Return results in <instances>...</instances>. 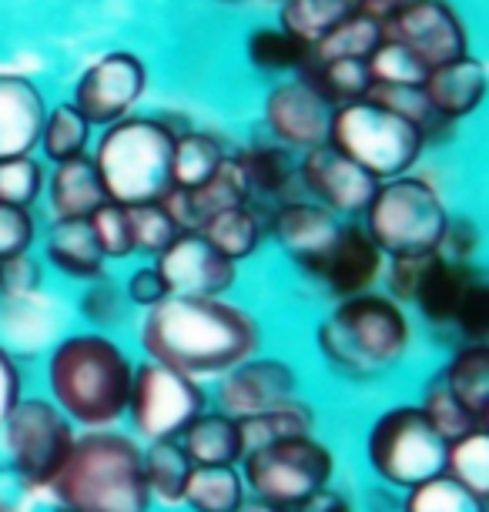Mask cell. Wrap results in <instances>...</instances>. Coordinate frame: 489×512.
I'll use <instances>...</instances> for the list:
<instances>
[{
  "label": "cell",
  "mask_w": 489,
  "mask_h": 512,
  "mask_svg": "<svg viewBox=\"0 0 489 512\" xmlns=\"http://www.w3.org/2000/svg\"><path fill=\"white\" fill-rule=\"evenodd\" d=\"M379 21H372L362 11H352L342 24H335L319 44L312 47V61H369V54L382 44Z\"/></svg>",
  "instance_id": "36"
},
{
  "label": "cell",
  "mask_w": 489,
  "mask_h": 512,
  "mask_svg": "<svg viewBox=\"0 0 489 512\" xmlns=\"http://www.w3.org/2000/svg\"><path fill=\"white\" fill-rule=\"evenodd\" d=\"M412 4H419V0H356V11H362L366 17H372V21H379L386 27L392 17L409 11Z\"/></svg>",
  "instance_id": "52"
},
{
  "label": "cell",
  "mask_w": 489,
  "mask_h": 512,
  "mask_svg": "<svg viewBox=\"0 0 489 512\" xmlns=\"http://www.w3.org/2000/svg\"><path fill=\"white\" fill-rule=\"evenodd\" d=\"M248 61L258 71H295L299 74L309 61V47H302L295 37H289L282 27H255L245 41Z\"/></svg>",
  "instance_id": "41"
},
{
  "label": "cell",
  "mask_w": 489,
  "mask_h": 512,
  "mask_svg": "<svg viewBox=\"0 0 489 512\" xmlns=\"http://www.w3.org/2000/svg\"><path fill=\"white\" fill-rule=\"evenodd\" d=\"M443 459L446 439L433 429L416 399L379 409L362 436V462H366L369 479L396 492L439 476Z\"/></svg>",
  "instance_id": "6"
},
{
  "label": "cell",
  "mask_w": 489,
  "mask_h": 512,
  "mask_svg": "<svg viewBox=\"0 0 489 512\" xmlns=\"http://www.w3.org/2000/svg\"><path fill=\"white\" fill-rule=\"evenodd\" d=\"M479 248H483V228H479V221L469 215H449L436 255L449 258V262H476Z\"/></svg>",
  "instance_id": "48"
},
{
  "label": "cell",
  "mask_w": 489,
  "mask_h": 512,
  "mask_svg": "<svg viewBox=\"0 0 489 512\" xmlns=\"http://www.w3.org/2000/svg\"><path fill=\"white\" fill-rule=\"evenodd\" d=\"M238 469L252 499L295 509L339 479V452L319 432H305L245 452Z\"/></svg>",
  "instance_id": "9"
},
{
  "label": "cell",
  "mask_w": 489,
  "mask_h": 512,
  "mask_svg": "<svg viewBox=\"0 0 489 512\" xmlns=\"http://www.w3.org/2000/svg\"><path fill=\"white\" fill-rule=\"evenodd\" d=\"M78 429L44 392L24 395L0 425V456L7 476L24 492H47L67 462Z\"/></svg>",
  "instance_id": "10"
},
{
  "label": "cell",
  "mask_w": 489,
  "mask_h": 512,
  "mask_svg": "<svg viewBox=\"0 0 489 512\" xmlns=\"http://www.w3.org/2000/svg\"><path fill=\"white\" fill-rule=\"evenodd\" d=\"M208 405H212V395H208L205 382L168 369L161 362L138 359L121 425L141 446L175 442L188 429V422L205 412Z\"/></svg>",
  "instance_id": "11"
},
{
  "label": "cell",
  "mask_w": 489,
  "mask_h": 512,
  "mask_svg": "<svg viewBox=\"0 0 489 512\" xmlns=\"http://www.w3.org/2000/svg\"><path fill=\"white\" fill-rule=\"evenodd\" d=\"M44 265L34 251L0 262V305L27 302L44 292Z\"/></svg>",
  "instance_id": "45"
},
{
  "label": "cell",
  "mask_w": 489,
  "mask_h": 512,
  "mask_svg": "<svg viewBox=\"0 0 489 512\" xmlns=\"http://www.w3.org/2000/svg\"><path fill=\"white\" fill-rule=\"evenodd\" d=\"M423 98L433 108V114L443 124H459L469 114L479 111V104L486 98V64L479 57L466 54L459 61L439 64L426 74L423 81Z\"/></svg>",
  "instance_id": "22"
},
{
  "label": "cell",
  "mask_w": 489,
  "mask_h": 512,
  "mask_svg": "<svg viewBox=\"0 0 489 512\" xmlns=\"http://www.w3.org/2000/svg\"><path fill=\"white\" fill-rule=\"evenodd\" d=\"M399 499H402V492L382 486V482H369L356 496V506L359 512H399Z\"/></svg>",
  "instance_id": "51"
},
{
  "label": "cell",
  "mask_w": 489,
  "mask_h": 512,
  "mask_svg": "<svg viewBox=\"0 0 489 512\" xmlns=\"http://www.w3.org/2000/svg\"><path fill=\"white\" fill-rule=\"evenodd\" d=\"M416 338L419 325L412 312L382 288L329 302L312 328L322 369L345 385H376L389 379L412 359Z\"/></svg>",
  "instance_id": "2"
},
{
  "label": "cell",
  "mask_w": 489,
  "mask_h": 512,
  "mask_svg": "<svg viewBox=\"0 0 489 512\" xmlns=\"http://www.w3.org/2000/svg\"><path fill=\"white\" fill-rule=\"evenodd\" d=\"M218 4H245V0H218Z\"/></svg>",
  "instance_id": "55"
},
{
  "label": "cell",
  "mask_w": 489,
  "mask_h": 512,
  "mask_svg": "<svg viewBox=\"0 0 489 512\" xmlns=\"http://www.w3.org/2000/svg\"><path fill=\"white\" fill-rule=\"evenodd\" d=\"M44 181H47V168L34 154L0 161V205L34 211L37 201L44 198Z\"/></svg>",
  "instance_id": "42"
},
{
  "label": "cell",
  "mask_w": 489,
  "mask_h": 512,
  "mask_svg": "<svg viewBox=\"0 0 489 512\" xmlns=\"http://www.w3.org/2000/svg\"><path fill=\"white\" fill-rule=\"evenodd\" d=\"M369 77L372 88H423L429 67L419 61L416 54H409L406 47L382 37V44L369 54Z\"/></svg>",
  "instance_id": "40"
},
{
  "label": "cell",
  "mask_w": 489,
  "mask_h": 512,
  "mask_svg": "<svg viewBox=\"0 0 489 512\" xmlns=\"http://www.w3.org/2000/svg\"><path fill=\"white\" fill-rule=\"evenodd\" d=\"M134 345L141 359L161 362L212 385L218 375L265 349V325L252 308L235 302L232 295H168L158 308L138 315Z\"/></svg>",
  "instance_id": "1"
},
{
  "label": "cell",
  "mask_w": 489,
  "mask_h": 512,
  "mask_svg": "<svg viewBox=\"0 0 489 512\" xmlns=\"http://www.w3.org/2000/svg\"><path fill=\"white\" fill-rule=\"evenodd\" d=\"M292 512H359V506L352 492H345L339 482H332V486L315 492L312 499H305L302 506H295Z\"/></svg>",
  "instance_id": "50"
},
{
  "label": "cell",
  "mask_w": 489,
  "mask_h": 512,
  "mask_svg": "<svg viewBox=\"0 0 489 512\" xmlns=\"http://www.w3.org/2000/svg\"><path fill=\"white\" fill-rule=\"evenodd\" d=\"M443 476L489 502V429H473L446 442Z\"/></svg>",
  "instance_id": "37"
},
{
  "label": "cell",
  "mask_w": 489,
  "mask_h": 512,
  "mask_svg": "<svg viewBox=\"0 0 489 512\" xmlns=\"http://www.w3.org/2000/svg\"><path fill=\"white\" fill-rule=\"evenodd\" d=\"M47 101L34 81L0 71V161L37 151Z\"/></svg>",
  "instance_id": "23"
},
{
  "label": "cell",
  "mask_w": 489,
  "mask_h": 512,
  "mask_svg": "<svg viewBox=\"0 0 489 512\" xmlns=\"http://www.w3.org/2000/svg\"><path fill=\"white\" fill-rule=\"evenodd\" d=\"M238 429H242L245 452H252L258 446H268V442H275V439L319 432V412H315V405L305 399V395H299V399H292L285 405H275V409L248 415V419H238Z\"/></svg>",
  "instance_id": "32"
},
{
  "label": "cell",
  "mask_w": 489,
  "mask_h": 512,
  "mask_svg": "<svg viewBox=\"0 0 489 512\" xmlns=\"http://www.w3.org/2000/svg\"><path fill=\"white\" fill-rule=\"evenodd\" d=\"M439 379L449 395L473 415L479 425H489V342H459L439 365Z\"/></svg>",
  "instance_id": "25"
},
{
  "label": "cell",
  "mask_w": 489,
  "mask_h": 512,
  "mask_svg": "<svg viewBox=\"0 0 489 512\" xmlns=\"http://www.w3.org/2000/svg\"><path fill=\"white\" fill-rule=\"evenodd\" d=\"M342 228V218H335L329 208L295 195L289 201H278L265 211V235L282 251L299 275H309L312 265L329 251Z\"/></svg>",
  "instance_id": "19"
},
{
  "label": "cell",
  "mask_w": 489,
  "mask_h": 512,
  "mask_svg": "<svg viewBox=\"0 0 489 512\" xmlns=\"http://www.w3.org/2000/svg\"><path fill=\"white\" fill-rule=\"evenodd\" d=\"M215 409L228 412L232 419H248L275 405H285L302 395V372L299 365L275 352H255L252 359L238 362L235 369L208 385Z\"/></svg>",
  "instance_id": "12"
},
{
  "label": "cell",
  "mask_w": 489,
  "mask_h": 512,
  "mask_svg": "<svg viewBox=\"0 0 489 512\" xmlns=\"http://www.w3.org/2000/svg\"><path fill=\"white\" fill-rule=\"evenodd\" d=\"M232 161L238 175H242L245 195L255 208L265 205L268 211L278 201L295 198V188H299V154L275 144L272 138L252 141L245 148L232 151Z\"/></svg>",
  "instance_id": "20"
},
{
  "label": "cell",
  "mask_w": 489,
  "mask_h": 512,
  "mask_svg": "<svg viewBox=\"0 0 489 512\" xmlns=\"http://www.w3.org/2000/svg\"><path fill=\"white\" fill-rule=\"evenodd\" d=\"M37 258H41L44 272H54L71 285H88L94 278L108 275V262H104L88 221H51L41 231V255Z\"/></svg>",
  "instance_id": "21"
},
{
  "label": "cell",
  "mask_w": 489,
  "mask_h": 512,
  "mask_svg": "<svg viewBox=\"0 0 489 512\" xmlns=\"http://www.w3.org/2000/svg\"><path fill=\"white\" fill-rule=\"evenodd\" d=\"M195 231L232 265L252 262L268 241L265 211L255 205H235V208L215 211V215H208Z\"/></svg>",
  "instance_id": "27"
},
{
  "label": "cell",
  "mask_w": 489,
  "mask_h": 512,
  "mask_svg": "<svg viewBox=\"0 0 489 512\" xmlns=\"http://www.w3.org/2000/svg\"><path fill=\"white\" fill-rule=\"evenodd\" d=\"M24 395H27V382H24L21 355L0 342V425L7 422V415L14 412V405L21 402Z\"/></svg>",
  "instance_id": "49"
},
{
  "label": "cell",
  "mask_w": 489,
  "mask_h": 512,
  "mask_svg": "<svg viewBox=\"0 0 489 512\" xmlns=\"http://www.w3.org/2000/svg\"><path fill=\"white\" fill-rule=\"evenodd\" d=\"M299 188L302 198L329 208L335 218L359 221L362 211L372 201L376 181H372L359 164H352L332 144L312 148L299 154Z\"/></svg>",
  "instance_id": "15"
},
{
  "label": "cell",
  "mask_w": 489,
  "mask_h": 512,
  "mask_svg": "<svg viewBox=\"0 0 489 512\" xmlns=\"http://www.w3.org/2000/svg\"><path fill=\"white\" fill-rule=\"evenodd\" d=\"M171 148L175 128L161 118L131 114L101 128L91 144V161L108 201L124 208L155 205L171 191Z\"/></svg>",
  "instance_id": "5"
},
{
  "label": "cell",
  "mask_w": 489,
  "mask_h": 512,
  "mask_svg": "<svg viewBox=\"0 0 489 512\" xmlns=\"http://www.w3.org/2000/svg\"><path fill=\"white\" fill-rule=\"evenodd\" d=\"M141 452L145 446L124 425L78 432L71 456L47 486L54 512H155Z\"/></svg>",
  "instance_id": "4"
},
{
  "label": "cell",
  "mask_w": 489,
  "mask_h": 512,
  "mask_svg": "<svg viewBox=\"0 0 489 512\" xmlns=\"http://www.w3.org/2000/svg\"><path fill=\"white\" fill-rule=\"evenodd\" d=\"M141 469H145V486L151 496V506H161L168 512L181 509V496H185V482L191 476V459L185 449L175 442H151L141 452Z\"/></svg>",
  "instance_id": "28"
},
{
  "label": "cell",
  "mask_w": 489,
  "mask_h": 512,
  "mask_svg": "<svg viewBox=\"0 0 489 512\" xmlns=\"http://www.w3.org/2000/svg\"><path fill=\"white\" fill-rule=\"evenodd\" d=\"M131 215V235H134V255L148 258V262H155V258L171 245V238L178 235V225L171 221V215L165 208H161V201L155 205H138V208H128Z\"/></svg>",
  "instance_id": "44"
},
{
  "label": "cell",
  "mask_w": 489,
  "mask_h": 512,
  "mask_svg": "<svg viewBox=\"0 0 489 512\" xmlns=\"http://www.w3.org/2000/svg\"><path fill=\"white\" fill-rule=\"evenodd\" d=\"M325 144H332L352 164H359L376 185L409 175L426 151V138L416 124L382 108L372 98L332 108L329 141Z\"/></svg>",
  "instance_id": "8"
},
{
  "label": "cell",
  "mask_w": 489,
  "mask_h": 512,
  "mask_svg": "<svg viewBox=\"0 0 489 512\" xmlns=\"http://www.w3.org/2000/svg\"><path fill=\"white\" fill-rule=\"evenodd\" d=\"M121 288H124L128 305L134 308V315H145V312L158 308L168 298V285H165V278H161V272L155 268V262L134 265L131 272L121 278Z\"/></svg>",
  "instance_id": "47"
},
{
  "label": "cell",
  "mask_w": 489,
  "mask_h": 512,
  "mask_svg": "<svg viewBox=\"0 0 489 512\" xmlns=\"http://www.w3.org/2000/svg\"><path fill=\"white\" fill-rule=\"evenodd\" d=\"M238 512H292V509H282V506H272V502H262V499H252V496H248Z\"/></svg>",
  "instance_id": "53"
},
{
  "label": "cell",
  "mask_w": 489,
  "mask_h": 512,
  "mask_svg": "<svg viewBox=\"0 0 489 512\" xmlns=\"http://www.w3.org/2000/svg\"><path fill=\"white\" fill-rule=\"evenodd\" d=\"M225 141L208 131H175V148H171V188L191 191L205 185L208 178L222 168L228 158Z\"/></svg>",
  "instance_id": "30"
},
{
  "label": "cell",
  "mask_w": 489,
  "mask_h": 512,
  "mask_svg": "<svg viewBox=\"0 0 489 512\" xmlns=\"http://www.w3.org/2000/svg\"><path fill=\"white\" fill-rule=\"evenodd\" d=\"M382 31H386L389 41H396L409 54H416L429 71L469 54L466 21L453 11L449 0H419L409 11L392 17Z\"/></svg>",
  "instance_id": "16"
},
{
  "label": "cell",
  "mask_w": 489,
  "mask_h": 512,
  "mask_svg": "<svg viewBox=\"0 0 489 512\" xmlns=\"http://www.w3.org/2000/svg\"><path fill=\"white\" fill-rule=\"evenodd\" d=\"M399 512H489V502L439 472V476L402 492Z\"/></svg>",
  "instance_id": "38"
},
{
  "label": "cell",
  "mask_w": 489,
  "mask_h": 512,
  "mask_svg": "<svg viewBox=\"0 0 489 512\" xmlns=\"http://www.w3.org/2000/svg\"><path fill=\"white\" fill-rule=\"evenodd\" d=\"M248 499L238 466H195L185 482L181 509L185 512H238Z\"/></svg>",
  "instance_id": "29"
},
{
  "label": "cell",
  "mask_w": 489,
  "mask_h": 512,
  "mask_svg": "<svg viewBox=\"0 0 489 512\" xmlns=\"http://www.w3.org/2000/svg\"><path fill=\"white\" fill-rule=\"evenodd\" d=\"M178 446L185 449L191 466H238L245 456L238 419L215 405L188 422V429L178 436Z\"/></svg>",
  "instance_id": "26"
},
{
  "label": "cell",
  "mask_w": 489,
  "mask_h": 512,
  "mask_svg": "<svg viewBox=\"0 0 489 512\" xmlns=\"http://www.w3.org/2000/svg\"><path fill=\"white\" fill-rule=\"evenodd\" d=\"M91 225V235L98 241L101 255L108 265H118V262H131L134 255V235H131V215L124 205H114V201H104V205L94 211L88 218Z\"/></svg>",
  "instance_id": "43"
},
{
  "label": "cell",
  "mask_w": 489,
  "mask_h": 512,
  "mask_svg": "<svg viewBox=\"0 0 489 512\" xmlns=\"http://www.w3.org/2000/svg\"><path fill=\"white\" fill-rule=\"evenodd\" d=\"M91 144H94V128L74 111L71 101H61L44 111L37 151H41V158L47 164H64V161L84 158V154H91Z\"/></svg>",
  "instance_id": "33"
},
{
  "label": "cell",
  "mask_w": 489,
  "mask_h": 512,
  "mask_svg": "<svg viewBox=\"0 0 489 512\" xmlns=\"http://www.w3.org/2000/svg\"><path fill=\"white\" fill-rule=\"evenodd\" d=\"M449 215L453 211L433 181L409 171L376 185L359 225L386 258H416L436 255Z\"/></svg>",
  "instance_id": "7"
},
{
  "label": "cell",
  "mask_w": 489,
  "mask_h": 512,
  "mask_svg": "<svg viewBox=\"0 0 489 512\" xmlns=\"http://www.w3.org/2000/svg\"><path fill=\"white\" fill-rule=\"evenodd\" d=\"M74 315H78L81 328H94V332H111L118 335L121 328H128L134 318V308L124 298L121 278H114L111 272L94 278L88 285H78L74 295Z\"/></svg>",
  "instance_id": "31"
},
{
  "label": "cell",
  "mask_w": 489,
  "mask_h": 512,
  "mask_svg": "<svg viewBox=\"0 0 489 512\" xmlns=\"http://www.w3.org/2000/svg\"><path fill=\"white\" fill-rule=\"evenodd\" d=\"M295 77H302L312 91H319L332 108L349 101L366 98L372 91V77L366 61H305V67Z\"/></svg>",
  "instance_id": "35"
},
{
  "label": "cell",
  "mask_w": 489,
  "mask_h": 512,
  "mask_svg": "<svg viewBox=\"0 0 489 512\" xmlns=\"http://www.w3.org/2000/svg\"><path fill=\"white\" fill-rule=\"evenodd\" d=\"M37 238H41V225L31 208L0 205V262L34 251Z\"/></svg>",
  "instance_id": "46"
},
{
  "label": "cell",
  "mask_w": 489,
  "mask_h": 512,
  "mask_svg": "<svg viewBox=\"0 0 489 512\" xmlns=\"http://www.w3.org/2000/svg\"><path fill=\"white\" fill-rule=\"evenodd\" d=\"M416 405L423 409V415L429 422H433V429L443 436L446 442L449 439H459L466 436V432L473 429H489V425H479L473 415H469L463 405H459L453 395H449V389L443 385V379H439V372H433L429 379L423 382V389H419V399Z\"/></svg>",
  "instance_id": "39"
},
{
  "label": "cell",
  "mask_w": 489,
  "mask_h": 512,
  "mask_svg": "<svg viewBox=\"0 0 489 512\" xmlns=\"http://www.w3.org/2000/svg\"><path fill=\"white\" fill-rule=\"evenodd\" d=\"M155 268L168 285V295L222 298L238 285V265L222 258L198 231H178L171 245L155 258Z\"/></svg>",
  "instance_id": "18"
},
{
  "label": "cell",
  "mask_w": 489,
  "mask_h": 512,
  "mask_svg": "<svg viewBox=\"0 0 489 512\" xmlns=\"http://www.w3.org/2000/svg\"><path fill=\"white\" fill-rule=\"evenodd\" d=\"M382 265H386V255L366 235V228L359 221H342L329 251L302 278L319 288L329 302H339V298H352L379 288Z\"/></svg>",
  "instance_id": "14"
},
{
  "label": "cell",
  "mask_w": 489,
  "mask_h": 512,
  "mask_svg": "<svg viewBox=\"0 0 489 512\" xmlns=\"http://www.w3.org/2000/svg\"><path fill=\"white\" fill-rule=\"evenodd\" d=\"M268 4H282V0H268Z\"/></svg>",
  "instance_id": "56"
},
{
  "label": "cell",
  "mask_w": 489,
  "mask_h": 512,
  "mask_svg": "<svg viewBox=\"0 0 489 512\" xmlns=\"http://www.w3.org/2000/svg\"><path fill=\"white\" fill-rule=\"evenodd\" d=\"M262 121L275 144L289 148L292 154H305L329 141L332 104L319 91H312L302 77H292L265 94Z\"/></svg>",
  "instance_id": "17"
},
{
  "label": "cell",
  "mask_w": 489,
  "mask_h": 512,
  "mask_svg": "<svg viewBox=\"0 0 489 512\" xmlns=\"http://www.w3.org/2000/svg\"><path fill=\"white\" fill-rule=\"evenodd\" d=\"M352 11H356V0H282L278 4V27L312 51Z\"/></svg>",
  "instance_id": "34"
},
{
  "label": "cell",
  "mask_w": 489,
  "mask_h": 512,
  "mask_svg": "<svg viewBox=\"0 0 489 512\" xmlns=\"http://www.w3.org/2000/svg\"><path fill=\"white\" fill-rule=\"evenodd\" d=\"M138 355L121 335L71 328L44 349V395L78 432L124 422Z\"/></svg>",
  "instance_id": "3"
},
{
  "label": "cell",
  "mask_w": 489,
  "mask_h": 512,
  "mask_svg": "<svg viewBox=\"0 0 489 512\" xmlns=\"http://www.w3.org/2000/svg\"><path fill=\"white\" fill-rule=\"evenodd\" d=\"M148 91V67L138 54L111 51L88 64L78 74L71 104L91 128H108L114 121L131 118L138 101Z\"/></svg>",
  "instance_id": "13"
},
{
  "label": "cell",
  "mask_w": 489,
  "mask_h": 512,
  "mask_svg": "<svg viewBox=\"0 0 489 512\" xmlns=\"http://www.w3.org/2000/svg\"><path fill=\"white\" fill-rule=\"evenodd\" d=\"M0 512H21V506L11 496H0Z\"/></svg>",
  "instance_id": "54"
},
{
  "label": "cell",
  "mask_w": 489,
  "mask_h": 512,
  "mask_svg": "<svg viewBox=\"0 0 489 512\" xmlns=\"http://www.w3.org/2000/svg\"><path fill=\"white\" fill-rule=\"evenodd\" d=\"M44 201L51 221H88L108 201L91 154L54 164L44 181Z\"/></svg>",
  "instance_id": "24"
}]
</instances>
